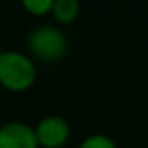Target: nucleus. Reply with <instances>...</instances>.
<instances>
[{
	"label": "nucleus",
	"mask_w": 148,
	"mask_h": 148,
	"mask_svg": "<svg viewBox=\"0 0 148 148\" xmlns=\"http://www.w3.org/2000/svg\"><path fill=\"white\" fill-rule=\"evenodd\" d=\"M77 148H118V145L114 143V139H111L105 133H92L84 137Z\"/></svg>",
	"instance_id": "423d86ee"
},
{
	"label": "nucleus",
	"mask_w": 148,
	"mask_h": 148,
	"mask_svg": "<svg viewBox=\"0 0 148 148\" xmlns=\"http://www.w3.org/2000/svg\"><path fill=\"white\" fill-rule=\"evenodd\" d=\"M36 141L40 148H62L69 141L71 127L68 120L60 114H47L34 126Z\"/></svg>",
	"instance_id": "7ed1b4c3"
},
{
	"label": "nucleus",
	"mask_w": 148,
	"mask_h": 148,
	"mask_svg": "<svg viewBox=\"0 0 148 148\" xmlns=\"http://www.w3.org/2000/svg\"><path fill=\"white\" fill-rule=\"evenodd\" d=\"M2 53H4V51H2V47H0V56H2Z\"/></svg>",
	"instance_id": "6e6552de"
},
{
	"label": "nucleus",
	"mask_w": 148,
	"mask_h": 148,
	"mask_svg": "<svg viewBox=\"0 0 148 148\" xmlns=\"http://www.w3.org/2000/svg\"><path fill=\"white\" fill-rule=\"evenodd\" d=\"M28 56L45 64H53L64 58L68 51V38L58 26L41 25L36 26L26 38Z\"/></svg>",
	"instance_id": "f03ea898"
},
{
	"label": "nucleus",
	"mask_w": 148,
	"mask_h": 148,
	"mask_svg": "<svg viewBox=\"0 0 148 148\" xmlns=\"http://www.w3.org/2000/svg\"><path fill=\"white\" fill-rule=\"evenodd\" d=\"M38 77L36 62L21 51H4L0 56V86L10 92H26Z\"/></svg>",
	"instance_id": "f257e3e1"
},
{
	"label": "nucleus",
	"mask_w": 148,
	"mask_h": 148,
	"mask_svg": "<svg viewBox=\"0 0 148 148\" xmlns=\"http://www.w3.org/2000/svg\"><path fill=\"white\" fill-rule=\"evenodd\" d=\"M21 6L34 17H45V15H51L53 0H23Z\"/></svg>",
	"instance_id": "0eeeda50"
},
{
	"label": "nucleus",
	"mask_w": 148,
	"mask_h": 148,
	"mask_svg": "<svg viewBox=\"0 0 148 148\" xmlns=\"http://www.w3.org/2000/svg\"><path fill=\"white\" fill-rule=\"evenodd\" d=\"M0 148H40L34 126L11 120L0 126Z\"/></svg>",
	"instance_id": "20e7f679"
},
{
	"label": "nucleus",
	"mask_w": 148,
	"mask_h": 148,
	"mask_svg": "<svg viewBox=\"0 0 148 148\" xmlns=\"http://www.w3.org/2000/svg\"><path fill=\"white\" fill-rule=\"evenodd\" d=\"M81 13V4L77 0H53V10L51 15L58 25L66 26L77 21Z\"/></svg>",
	"instance_id": "39448f33"
}]
</instances>
